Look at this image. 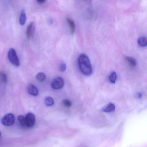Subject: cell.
Returning a JSON list of instances; mask_svg holds the SVG:
<instances>
[{
  "mask_svg": "<svg viewBox=\"0 0 147 147\" xmlns=\"http://www.w3.org/2000/svg\"><path fill=\"white\" fill-rule=\"evenodd\" d=\"M79 68L83 74L90 76L92 73V68L89 58L85 54H81L78 59Z\"/></svg>",
  "mask_w": 147,
  "mask_h": 147,
  "instance_id": "obj_1",
  "label": "cell"
},
{
  "mask_svg": "<svg viewBox=\"0 0 147 147\" xmlns=\"http://www.w3.org/2000/svg\"><path fill=\"white\" fill-rule=\"evenodd\" d=\"M8 57L9 61L16 67H19L20 65L19 59L17 55L16 51L13 49H11L9 50L8 53Z\"/></svg>",
  "mask_w": 147,
  "mask_h": 147,
  "instance_id": "obj_2",
  "label": "cell"
},
{
  "mask_svg": "<svg viewBox=\"0 0 147 147\" xmlns=\"http://www.w3.org/2000/svg\"><path fill=\"white\" fill-rule=\"evenodd\" d=\"M1 123L5 126L13 125L15 123V117L12 113H8L5 115L1 119Z\"/></svg>",
  "mask_w": 147,
  "mask_h": 147,
  "instance_id": "obj_3",
  "label": "cell"
},
{
  "mask_svg": "<svg viewBox=\"0 0 147 147\" xmlns=\"http://www.w3.org/2000/svg\"><path fill=\"white\" fill-rule=\"evenodd\" d=\"M64 81L61 77H57L51 83V87L55 90L61 89L63 87Z\"/></svg>",
  "mask_w": 147,
  "mask_h": 147,
  "instance_id": "obj_4",
  "label": "cell"
},
{
  "mask_svg": "<svg viewBox=\"0 0 147 147\" xmlns=\"http://www.w3.org/2000/svg\"><path fill=\"white\" fill-rule=\"evenodd\" d=\"M25 117L26 127L29 128L32 127L35 124L36 122V117L34 114L31 113H27Z\"/></svg>",
  "mask_w": 147,
  "mask_h": 147,
  "instance_id": "obj_5",
  "label": "cell"
},
{
  "mask_svg": "<svg viewBox=\"0 0 147 147\" xmlns=\"http://www.w3.org/2000/svg\"><path fill=\"white\" fill-rule=\"evenodd\" d=\"M35 29L34 22H31L27 26V30H26V36L28 39H30L32 37V36L34 35Z\"/></svg>",
  "mask_w": 147,
  "mask_h": 147,
  "instance_id": "obj_6",
  "label": "cell"
},
{
  "mask_svg": "<svg viewBox=\"0 0 147 147\" xmlns=\"http://www.w3.org/2000/svg\"><path fill=\"white\" fill-rule=\"evenodd\" d=\"M27 91L30 95L33 96H38L39 92L37 88L32 84H29L28 85L27 87Z\"/></svg>",
  "mask_w": 147,
  "mask_h": 147,
  "instance_id": "obj_7",
  "label": "cell"
},
{
  "mask_svg": "<svg viewBox=\"0 0 147 147\" xmlns=\"http://www.w3.org/2000/svg\"><path fill=\"white\" fill-rule=\"evenodd\" d=\"M67 21L70 27V31H71V34L74 35L75 33V24L73 20L69 18H67Z\"/></svg>",
  "mask_w": 147,
  "mask_h": 147,
  "instance_id": "obj_8",
  "label": "cell"
},
{
  "mask_svg": "<svg viewBox=\"0 0 147 147\" xmlns=\"http://www.w3.org/2000/svg\"><path fill=\"white\" fill-rule=\"evenodd\" d=\"M26 20V16L25 11L24 10H22L20 13V24L21 25L24 26L25 24Z\"/></svg>",
  "mask_w": 147,
  "mask_h": 147,
  "instance_id": "obj_9",
  "label": "cell"
},
{
  "mask_svg": "<svg viewBox=\"0 0 147 147\" xmlns=\"http://www.w3.org/2000/svg\"><path fill=\"white\" fill-rule=\"evenodd\" d=\"M138 43L141 47H146L147 44V38L144 36L140 37L138 40Z\"/></svg>",
  "mask_w": 147,
  "mask_h": 147,
  "instance_id": "obj_10",
  "label": "cell"
},
{
  "mask_svg": "<svg viewBox=\"0 0 147 147\" xmlns=\"http://www.w3.org/2000/svg\"><path fill=\"white\" fill-rule=\"evenodd\" d=\"M115 110V105L114 104L111 103V104H109L105 108L103 109V111L105 112L109 113L114 111Z\"/></svg>",
  "mask_w": 147,
  "mask_h": 147,
  "instance_id": "obj_11",
  "label": "cell"
},
{
  "mask_svg": "<svg viewBox=\"0 0 147 147\" xmlns=\"http://www.w3.org/2000/svg\"><path fill=\"white\" fill-rule=\"evenodd\" d=\"M125 59L127 61L129 64L132 67H136L137 65L136 61V59L131 57H126Z\"/></svg>",
  "mask_w": 147,
  "mask_h": 147,
  "instance_id": "obj_12",
  "label": "cell"
},
{
  "mask_svg": "<svg viewBox=\"0 0 147 147\" xmlns=\"http://www.w3.org/2000/svg\"><path fill=\"white\" fill-rule=\"evenodd\" d=\"M45 105L48 106H51L54 104V100L53 98L51 97H48L45 98Z\"/></svg>",
  "mask_w": 147,
  "mask_h": 147,
  "instance_id": "obj_13",
  "label": "cell"
},
{
  "mask_svg": "<svg viewBox=\"0 0 147 147\" xmlns=\"http://www.w3.org/2000/svg\"><path fill=\"white\" fill-rule=\"evenodd\" d=\"M37 80L39 81V82H42L44 81L46 79V76L45 74H44L43 73H39L37 75L36 77Z\"/></svg>",
  "mask_w": 147,
  "mask_h": 147,
  "instance_id": "obj_14",
  "label": "cell"
},
{
  "mask_svg": "<svg viewBox=\"0 0 147 147\" xmlns=\"http://www.w3.org/2000/svg\"><path fill=\"white\" fill-rule=\"evenodd\" d=\"M19 122L20 124V125L23 127H26V123L25 117H24V116H19L18 118Z\"/></svg>",
  "mask_w": 147,
  "mask_h": 147,
  "instance_id": "obj_15",
  "label": "cell"
},
{
  "mask_svg": "<svg viewBox=\"0 0 147 147\" xmlns=\"http://www.w3.org/2000/svg\"><path fill=\"white\" fill-rule=\"evenodd\" d=\"M109 80L112 83H115L117 80V74L115 72H112L109 77Z\"/></svg>",
  "mask_w": 147,
  "mask_h": 147,
  "instance_id": "obj_16",
  "label": "cell"
},
{
  "mask_svg": "<svg viewBox=\"0 0 147 147\" xmlns=\"http://www.w3.org/2000/svg\"><path fill=\"white\" fill-rule=\"evenodd\" d=\"M0 80L3 83H7V76L4 72H0Z\"/></svg>",
  "mask_w": 147,
  "mask_h": 147,
  "instance_id": "obj_17",
  "label": "cell"
},
{
  "mask_svg": "<svg viewBox=\"0 0 147 147\" xmlns=\"http://www.w3.org/2000/svg\"><path fill=\"white\" fill-rule=\"evenodd\" d=\"M63 103L65 106L67 107H71L72 106V102L69 99H65L63 101Z\"/></svg>",
  "mask_w": 147,
  "mask_h": 147,
  "instance_id": "obj_18",
  "label": "cell"
},
{
  "mask_svg": "<svg viewBox=\"0 0 147 147\" xmlns=\"http://www.w3.org/2000/svg\"><path fill=\"white\" fill-rule=\"evenodd\" d=\"M66 65L64 63H62L60 65V67H59V69H60V71L61 72H63L66 70Z\"/></svg>",
  "mask_w": 147,
  "mask_h": 147,
  "instance_id": "obj_19",
  "label": "cell"
},
{
  "mask_svg": "<svg viewBox=\"0 0 147 147\" xmlns=\"http://www.w3.org/2000/svg\"><path fill=\"white\" fill-rule=\"evenodd\" d=\"M38 3H40V4H42V3H44L45 2V0H36Z\"/></svg>",
  "mask_w": 147,
  "mask_h": 147,
  "instance_id": "obj_20",
  "label": "cell"
},
{
  "mask_svg": "<svg viewBox=\"0 0 147 147\" xmlns=\"http://www.w3.org/2000/svg\"><path fill=\"white\" fill-rule=\"evenodd\" d=\"M142 94L141 93H138L137 94V97L138 98H142Z\"/></svg>",
  "mask_w": 147,
  "mask_h": 147,
  "instance_id": "obj_21",
  "label": "cell"
},
{
  "mask_svg": "<svg viewBox=\"0 0 147 147\" xmlns=\"http://www.w3.org/2000/svg\"><path fill=\"white\" fill-rule=\"evenodd\" d=\"M1 132L0 131V137H1Z\"/></svg>",
  "mask_w": 147,
  "mask_h": 147,
  "instance_id": "obj_22",
  "label": "cell"
}]
</instances>
